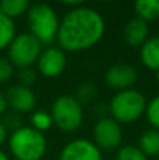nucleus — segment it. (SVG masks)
Here are the masks:
<instances>
[{"label":"nucleus","mask_w":159,"mask_h":160,"mask_svg":"<svg viewBox=\"0 0 159 160\" xmlns=\"http://www.w3.org/2000/svg\"><path fill=\"white\" fill-rule=\"evenodd\" d=\"M7 105H10L11 110L18 112H31L34 111L37 104V97L30 87L23 84H14L7 88V93L4 94Z\"/></svg>","instance_id":"9b49d317"},{"label":"nucleus","mask_w":159,"mask_h":160,"mask_svg":"<svg viewBox=\"0 0 159 160\" xmlns=\"http://www.w3.org/2000/svg\"><path fill=\"white\" fill-rule=\"evenodd\" d=\"M8 49V61L14 68H31L42 52V45L30 32H23L16 35Z\"/></svg>","instance_id":"423d86ee"},{"label":"nucleus","mask_w":159,"mask_h":160,"mask_svg":"<svg viewBox=\"0 0 159 160\" xmlns=\"http://www.w3.org/2000/svg\"><path fill=\"white\" fill-rule=\"evenodd\" d=\"M18 79H20V84L30 87V86L37 80V73L33 68H24V69H20Z\"/></svg>","instance_id":"5701e85b"},{"label":"nucleus","mask_w":159,"mask_h":160,"mask_svg":"<svg viewBox=\"0 0 159 160\" xmlns=\"http://www.w3.org/2000/svg\"><path fill=\"white\" fill-rule=\"evenodd\" d=\"M30 34L35 37L41 45H51L56 39L59 18L56 11L45 3H37L27 10Z\"/></svg>","instance_id":"20e7f679"},{"label":"nucleus","mask_w":159,"mask_h":160,"mask_svg":"<svg viewBox=\"0 0 159 160\" xmlns=\"http://www.w3.org/2000/svg\"><path fill=\"white\" fill-rule=\"evenodd\" d=\"M149 27L148 22H145L144 20L134 17L126 24L123 31L124 41L130 45V47H141L146 39L149 38Z\"/></svg>","instance_id":"f8f14e48"},{"label":"nucleus","mask_w":159,"mask_h":160,"mask_svg":"<svg viewBox=\"0 0 159 160\" xmlns=\"http://www.w3.org/2000/svg\"><path fill=\"white\" fill-rule=\"evenodd\" d=\"M97 94V87H96L93 83H83L78 87V91H76V97L80 104H86V102H90Z\"/></svg>","instance_id":"412c9836"},{"label":"nucleus","mask_w":159,"mask_h":160,"mask_svg":"<svg viewBox=\"0 0 159 160\" xmlns=\"http://www.w3.org/2000/svg\"><path fill=\"white\" fill-rule=\"evenodd\" d=\"M0 160H10V158H8V156L6 155L3 150H0Z\"/></svg>","instance_id":"bb28decb"},{"label":"nucleus","mask_w":159,"mask_h":160,"mask_svg":"<svg viewBox=\"0 0 159 160\" xmlns=\"http://www.w3.org/2000/svg\"><path fill=\"white\" fill-rule=\"evenodd\" d=\"M145 117H146V119H148L149 125L152 127V129L159 131V94L155 96L154 98L146 104Z\"/></svg>","instance_id":"aec40b11"},{"label":"nucleus","mask_w":159,"mask_h":160,"mask_svg":"<svg viewBox=\"0 0 159 160\" xmlns=\"http://www.w3.org/2000/svg\"><path fill=\"white\" fill-rule=\"evenodd\" d=\"M3 125L7 128V131H8V129L16 131V129H18V128L23 127V125H21V119H20V117L17 115V112L8 114V115L6 117V119H4V122H3Z\"/></svg>","instance_id":"b1692460"},{"label":"nucleus","mask_w":159,"mask_h":160,"mask_svg":"<svg viewBox=\"0 0 159 160\" xmlns=\"http://www.w3.org/2000/svg\"><path fill=\"white\" fill-rule=\"evenodd\" d=\"M106 22L95 8L79 6L70 8L59 21L56 41L62 51L79 52L92 48L104 35Z\"/></svg>","instance_id":"f257e3e1"},{"label":"nucleus","mask_w":159,"mask_h":160,"mask_svg":"<svg viewBox=\"0 0 159 160\" xmlns=\"http://www.w3.org/2000/svg\"><path fill=\"white\" fill-rule=\"evenodd\" d=\"M141 61L144 66L156 72L159 70V37H151L141 45Z\"/></svg>","instance_id":"ddd939ff"},{"label":"nucleus","mask_w":159,"mask_h":160,"mask_svg":"<svg viewBox=\"0 0 159 160\" xmlns=\"http://www.w3.org/2000/svg\"><path fill=\"white\" fill-rule=\"evenodd\" d=\"M145 96L135 88L117 91L111 97L109 104V110L111 118L118 124H132L138 121L145 114L146 110Z\"/></svg>","instance_id":"7ed1b4c3"},{"label":"nucleus","mask_w":159,"mask_h":160,"mask_svg":"<svg viewBox=\"0 0 159 160\" xmlns=\"http://www.w3.org/2000/svg\"><path fill=\"white\" fill-rule=\"evenodd\" d=\"M8 149L17 160H41L47 152V139L33 127H21L10 133Z\"/></svg>","instance_id":"f03ea898"},{"label":"nucleus","mask_w":159,"mask_h":160,"mask_svg":"<svg viewBox=\"0 0 159 160\" xmlns=\"http://www.w3.org/2000/svg\"><path fill=\"white\" fill-rule=\"evenodd\" d=\"M37 68L45 78H58L66 68V55L59 47H48L39 55Z\"/></svg>","instance_id":"6e6552de"},{"label":"nucleus","mask_w":159,"mask_h":160,"mask_svg":"<svg viewBox=\"0 0 159 160\" xmlns=\"http://www.w3.org/2000/svg\"><path fill=\"white\" fill-rule=\"evenodd\" d=\"M155 78H156V82L159 83V70H156V72H155Z\"/></svg>","instance_id":"cd10ccee"},{"label":"nucleus","mask_w":159,"mask_h":160,"mask_svg":"<svg viewBox=\"0 0 159 160\" xmlns=\"http://www.w3.org/2000/svg\"><path fill=\"white\" fill-rule=\"evenodd\" d=\"M54 125L64 132H73L83 122V108L73 96H61L54 101L51 108Z\"/></svg>","instance_id":"39448f33"},{"label":"nucleus","mask_w":159,"mask_h":160,"mask_svg":"<svg viewBox=\"0 0 159 160\" xmlns=\"http://www.w3.org/2000/svg\"><path fill=\"white\" fill-rule=\"evenodd\" d=\"M28 8H30V4L27 0H2L0 2V13L11 20L27 13Z\"/></svg>","instance_id":"f3484780"},{"label":"nucleus","mask_w":159,"mask_h":160,"mask_svg":"<svg viewBox=\"0 0 159 160\" xmlns=\"http://www.w3.org/2000/svg\"><path fill=\"white\" fill-rule=\"evenodd\" d=\"M16 35V25L13 20L0 13V51L10 47Z\"/></svg>","instance_id":"dca6fc26"},{"label":"nucleus","mask_w":159,"mask_h":160,"mask_svg":"<svg viewBox=\"0 0 159 160\" xmlns=\"http://www.w3.org/2000/svg\"><path fill=\"white\" fill-rule=\"evenodd\" d=\"M7 136H8L7 128L3 125V122H0V145H3L6 141H7Z\"/></svg>","instance_id":"393cba45"},{"label":"nucleus","mask_w":159,"mask_h":160,"mask_svg":"<svg viewBox=\"0 0 159 160\" xmlns=\"http://www.w3.org/2000/svg\"><path fill=\"white\" fill-rule=\"evenodd\" d=\"M59 160H101V150L89 139H73L61 150Z\"/></svg>","instance_id":"1a4fd4ad"},{"label":"nucleus","mask_w":159,"mask_h":160,"mask_svg":"<svg viewBox=\"0 0 159 160\" xmlns=\"http://www.w3.org/2000/svg\"><path fill=\"white\" fill-rule=\"evenodd\" d=\"M134 10L138 18L145 22L159 18V0H138L134 3Z\"/></svg>","instance_id":"2eb2a0df"},{"label":"nucleus","mask_w":159,"mask_h":160,"mask_svg":"<svg viewBox=\"0 0 159 160\" xmlns=\"http://www.w3.org/2000/svg\"><path fill=\"white\" fill-rule=\"evenodd\" d=\"M6 108H7V101H6L4 94L0 91V117L6 112Z\"/></svg>","instance_id":"a878e982"},{"label":"nucleus","mask_w":159,"mask_h":160,"mask_svg":"<svg viewBox=\"0 0 159 160\" xmlns=\"http://www.w3.org/2000/svg\"><path fill=\"white\" fill-rule=\"evenodd\" d=\"M52 125H54L52 117H51V114L47 112V111L38 110L31 114V127H33L34 129H37L38 132L48 131Z\"/></svg>","instance_id":"a211bd4d"},{"label":"nucleus","mask_w":159,"mask_h":160,"mask_svg":"<svg viewBox=\"0 0 159 160\" xmlns=\"http://www.w3.org/2000/svg\"><path fill=\"white\" fill-rule=\"evenodd\" d=\"M115 160H148L145 155L135 145H126L118 149Z\"/></svg>","instance_id":"6ab92c4d"},{"label":"nucleus","mask_w":159,"mask_h":160,"mask_svg":"<svg viewBox=\"0 0 159 160\" xmlns=\"http://www.w3.org/2000/svg\"><path fill=\"white\" fill-rule=\"evenodd\" d=\"M93 143L100 150H114L123 142L121 125L111 117L100 118L93 129Z\"/></svg>","instance_id":"0eeeda50"},{"label":"nucleus","mask_w":159,"mask_h":160,"mask_svg":"<svg viewBox=\"0 0 159 160\" xmlns=\"http://www.w3.org/2000/svg\"><path fill=\"white\" fill-rule=\"evenodd\" d=\"M106 83L109 87L114 90L123 91L132 88L138 79V73L132 65L128 63H115L107 69L106 72Z\"/></svg>","instance_id":"9d476101"},{"label":"nucleus","mask_w":159,"mask_h":160,"mask_svg":"<svg viewBox=\"0 0 159 160\" xmlns=\"http://www.w3.org/2000/svg\"><path fill=\"white\" fill-rule=\"evenodd\" d=\"M14 66L7 58H0V83H6L13 78Z\"/></svg>","instance_id":"4be33fe9"},{"label":"nucleus","mask_w":159,"mask_h":160,"mask_svg":"<svg viewBox=\"0 0 159 160\" xmlns=\"http://www.w3.org/2000/svg\"><path fill=\"white\" fill-rule=\"evenodd\" d=\"M138 148L146 158L159 156V131L158 129L145 131L140 138Z\"/></svg>","instance_id":"4468645a"}]
</instances>
